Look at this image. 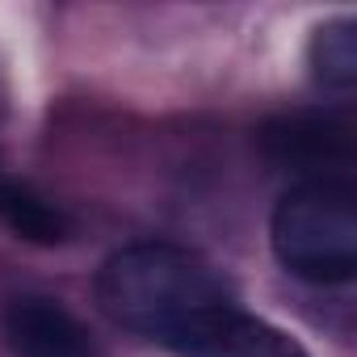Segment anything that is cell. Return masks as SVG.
<instances>
[{"label": "cell", "mask_w": 357, "mask_h": 357, "mask_svg": "<svg viewBox=\"0 0 357 357\" xmlns=\"http://www.w3.org/2000/svg\"><path fill=\"white\" fill-rule=\"evenodd\" d=\"M176 353H185V357H307L294 336H286L282 328L240 307H223L211 319H202L176 344Z\"/></svg>", "instance_id": "cell-5"}, {"label": "cell", "mask_w": 357, "mask_h": 357, "mask_svg": "<svg viewBox=\"0 0 357 357\" xmlns=\"http://www.w3.org/2000/svg\"><path fill=\"white\" fill-rule=\"evenodd\" d=\"M307 63L324 89H349L357 80V26L349 17L319 26L307 47Z\"/></svg>", "instance_id": "cell-7"}, {"label": "cell", "mask_w": 357, "mask_h": 357, "mask_svg": "<svg viewBox=\"0 0 357 357\" xmlns=\"http://www.w3.org/2000/svg\"><path fill=\"white\" fill-rule=\"evenodd\" d=\"M5 340L17 357H97L89 328L47 294H22L5 307Z\"/></svg>", "instance_id": "cell-4"}, {"label": "cell", "mask_w": 357, "mask_h": 357, "mask_svg": "<svg viewBox=\"0 0 357 357\" xmlns=\"http://www.w3.org/2000/svg\"><path fill=\"white\" fill-rule=\"evenodd\" d=\"M97 307L126 332L181 344L202 319L236 307L231 282L198 252L176 244H130L97 269Z\"/></svg>", "instance_id": "cell-1"}, {"label": "cell", "mask_w": 357, "mask_h": 357, "mask_svg": "<svg viewBox=\"0 0 357 357\" xmlns=\"http://www.w3.org/2000/svg\"><path fill=\"white\" fill-rule=\"evenodd\" d=\"M261 147L273 164L303 172L307 181H340L353 164V126L344 114H290L261 130Z\"/></svg>", "instance_id": "cell-3"}, {"label": "cell", "mask_w": 357, "mask_h": 357, "mask_svg": "<svg viewBox=\"0 0 357 357\" xmlns=\"http://www.w3.org/2000/svg\"><path fill=\"white\" fill-rule=\"evenodd\" d=\"M0 223L13 236L34 240V244H63L68 231H72L68 215L55 202H47L26 181H13L5 168H0Z\"/></svg>", "instance_id": "cell-6"}, {"label": "cell", "mask_w": 357, "mask_h": 357, "mask_svg": "<svg viewBox=\"0 0 357 357\" xmlns=\"http://www.w3.org/2000/svg\"><path fill=\"white\" fill-rule=\"evenodd\" d=\"M278 261L315 286H340L357 269V206L349 181L294 185L269 223Z\"/></svg>", "instance_id": "cell-2"}]
</instances>
